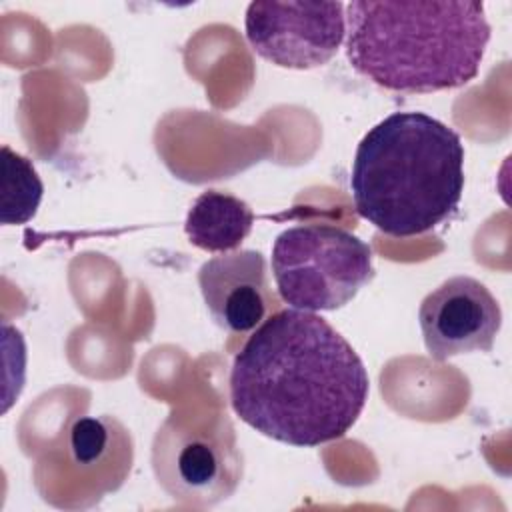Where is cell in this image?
Segmentation results:
<instances>
[{
    "instance_id": "cell-1",
    "label": "cell",
    "mask_w": 512,
    "mask_h": 512,
    "mask_svg": "<svg viewBox=\"0 0 512 512\" xmlns=\"http://www.w3.org/2000/svg\"><path fill=\"white\" fill-rule=\"evenodd\" d=\"M368 372L350 342L322 316L284 308L234 356L230 404L256 432L312 448L342 438L362 414Z\"/></svg>"
},
{
    "instance_id": "cell-2",
    "label": "cell",
    "mask_w": 512,
    "mask_h": 512,
    "mask_svg": "<svg viewBox=\"0 0 512 512\" xmlns=\"http://www.w3.org/2000/svg\"><path fill=\"white\" fill-rule=\"evenodd\" d=\"M344 16L350 66L394 92L428 94L468 84L490 42L480 2L354 0Z\"/></svg>"
},
{
    "instance_id": "cell-3",
    "label": "cell",
    "mask_w": 512,
    "mask_h": 512,
    "mask_svg": "<svg viewBox=\"0 0 512 512\" xmlns=\"http://www.w3.org/2000/svg\"><path fill=\"white\" fill-rule=\"evenodd\" d=\"M350 190L356 212L394 238L446 222L464 192V144L424 112H392L360 140Z\"/></svg>"
},
{
    "instance_id": "cell-4",
    "label": "cell",
    "mask_w": 512,
    "mask_h": 512,
    "mask_svg": "<svg viewBox=\"0 0 512 512\" xmlns=\"http://www.w3.org/2000/svg\"><path fill=\"white\" fill-rule=\"evenodd\" d=\"M152 470L164 492L184 506L208 508L230 498L244 472L230 418L216 408L174 412L154 436Z\"/></svg>"
},
{
    "instance_id": "cell-5",
    "label": "cell",
    "mask_w": 512,
    "mask_h": 512,
    "mask_svg": "<svg viewBox=\"0 0 512 512\" xmlns=\"http://www.w3.org/2000/svg\"><path fill=\"white\" fill-rule=\"evenodd\" d=\"M280 298L296 310L346 306L374 278L370 246L334 224H304L280 232L272 246Z\"/></svg>"
},
{
    "instance_id": "cell-6",
    "label": "cell",
    "mask_w": 512,
    "mask_h": 512,
    "mask_svg": "<svg viewBox=\"0 0 512 512\" xmlns=\"http://www.w3.org/2000/svg\"><path fill=\"white\" fill-rule=\"evenodd\" d=\"M344 8L342 2H250L246 40L258 56L280 68H318L344 42Z\"/></svg>"
},
{
    "instance_id": "cell-7",
    "label": "cell",
    "mask_w": 512,
    "mask_h": 512,
    "mask_svg": "<svg viewBox=\"0 0 512 512\" xmlns=\"http://www.w3.org/2000/svg\"><path fill=\"white\" fill-rule=\"evenodd\" d=\"M424 346L436 362L458 354L490 352L502 326L494 294L472 276H452L420 302Z\"/></svg>"
},
{
    "instance_id": "cell-8",
    "label": "cell",
    "mask_w": 512,
    "mask_h": 512,
    "mask_svg": "<svg viewBox=\"0 0 512 512\" xmlns=\"http://www.w3.org/2000/svg\"><path fill=\"white\" fill-rule=\"evenodd\" d=\"M198 286L214 324L232 334L254 330L274 304L266 260L258 250H232L206 260Z\"/></svg>"
},
{
    "instance_id": "cell-9",
    "label": "cell",
    "mask_w": 512,
    "mask_h": 512,
    "mask_svg": "<svg viewBox=\"0 0 512 512\" xmlns=\"http://www.w3.org/2000/svg\"><path fill=\"white\" fill-rule=\"evenodd\" d=\"M68 456L104 494L124 482L132 464V440L112 416H84L68 430Z\"/></svg>"
},
{
    "instance_id": "cell-10",
    "label": "cell",
    "mask_w": 512,
    "mask_h": 512,
    "mask_svg": "<svg viewBox=\"0 0 512 512\" xmlns=\"http://www.w3.org/2000/svg\"><path fill=\"white\" fill-rule=\"evenodd\" d=\"M254 224L252 208L234 194L204 190L190 206L184 222L188 240L206 252L236 250Z\"/></svg>"
},
{
    "instance_id": "cell-11",
    "label": "cell",
    "mask_w": 512,
    "mask_h": 512,
    "mask_svg": "<svg viewBox=\"0 0 512 512\" xmlns=\"http://www.w3.org/2000/svg\"><path fill=\"white\" fill-rule=\"evenodd\" d=\"M44 194L42 180L34 164L2 146V184H0V220L2 224H26L34 218Z\"/></svg>"
}]
</instances>
